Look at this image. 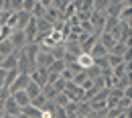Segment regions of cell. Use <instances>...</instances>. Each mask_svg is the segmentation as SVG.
<instances>
[{
	"instance_id": "obj_22",
	"label": "cell",
	"mask_w": 132,
	"mask_h": 118,
	"mask_svg": "<svg viewBox=\"0 0 132 118\" xmlns=\"http://www.w3.org/2000/svg\"><path fill=\"white\" fill-rule=\"evenodd\" d=\"M63 110H65V114L67 118H73V116H77V102H73V100H69L63 106Z\"/></svg>"
},
{
	"instance_id": "obj_38",
	"label": "cell",
	"mask_w": 132,
	"mask_h": 118,
	"mask_svg": "<svg viewBox=\"0 0 132 118\" xmlns=\"http://www.w3.org/2000/svg\"><path fill=\"white\" fill-rule=\"evenodd\" d=\"M4 75H6V69L0 67V88H4Z\"/></svg>"
},
{
	"instance_id": "obj_44",
	"label": "cell",
	"mask_w": 132,
	"mask_h": 118,
	"mask_svg": "<svg viewBox=\"0 0 132 118\" xmlns=\"http://www.w3.org/2000/svg\"><path fill=\"white\" fill-rule=\"evenodd\" d=\"M35 2H39V0H35Z\"/></svg>"
},
{
	"instance_id": "obj_3",
	"label": "cell",
	"mask_w": 132,
	"mask_h": 118,
	"mask_svg": "<svg viewBox=\"0 0 132 118\" xmlns=\"http://www.w3.org/2000/svg\"><path fill=\"white\" fill-rule=\"evenodd\" d=\"M31 82H35L37 85H43L47 84V75H49V69L47 67H35V69H31Z\"/></svg>"
},
{
	"instance_id": "obj_43",
	"label": "cell",
	"mask_w": 132,
	"mask_h": 118,
	"mask_svg": "<svg viewBox=\"0 0 132 118\" xmlns=\"http://www.w3.org/2000/svg\"><path fill=\"white\" fill-rule=\"evenodd\" d=\"M67 2H75V0H67Z\"/></svg>"
},
{
	"instance_id": "obj_42",
	"label": "cell",
	"mask_w": 132,
	"mask_h": 118,
	"mask_svg": "<svg viewBox=\"0 0 132 118\" xmlns=\"http://www.w3.org/2000/svg\"><path fill=\"white\" fill-rule=\"evenodd\" d=\"M2 59H4V55H0V63H2Z\"/></svg>"
},
{
	"instance_id": "obj_14",
	"label": "cell",
	"mask_w": 132,
	"mask_h": 118,
	"mask_svg": "<svg viewBox=\"0 0 132 118\" xmlns=\"http://www.w3.org/2000/svg\"><path fill=\"white\" fill-rule=\"evenodd\" d=\"M98 41V35H87L85 39H83L81 43H79V47H81V53H89V49L94 47V43Z\"/></svg>"
},
{
	"instance_id": "obj_25",
	"label": "cell",
	"mask_w": 132,
	"mask_h": 118,
	"mask_svg": "<svg viewBox=\"0 0 132 118\" xmlns=\"http://www.w3.org/2000/svg\"><path fill=\"white\" fill-rule=\"evenodd\" d=\"M47 98H45V96H43V94H39V96H35V98H31V102H29V104H31V106H35V108H39V110H41V108H43V106H45V104H47Z\"/></svg>"
},
{
	"instance_id": "obj_34",
	"label": "cell",
	"mask_w": 132,
	"mask_h": 118,
	"mask_svg": "<svg viewBox=\"0 0 132 118\" xmlns=\"http://www.w3.org/2000/svg\"><path fill=\"white\" fill-rule=\"evenodd\" d=\"M59 75H61V77H63L65 82H71V80H73V75H75V71H71V69L65 65V67H63V71H61Z\"/></svg>"
},
{
	"instance_id": "obj_1",
	"label": "cell",
	"mask_w": 132,
	"mask_h": 118,
	"mask_svg": "<svg viewBox=\"0 0 132 118\" xmlns=\"http://www.w3.org/2000/svg\"><path fill=\"white\" fill-rule=\"evenodd\" d=\"M8 41L12 43V47L16 51H20V49H24L27 47V35H24V31H20V29H14L12 33H10V37H8Z\"/></svg>"
},
{
	"instance_id": "obj_36",
	"label": "cell",
	"mask_w": 132,
	"mask_h": 118,
	"mask_svg": "<svg viewBox=\"0 0 132 118\" xmlns=\"http://www.w3.org/2000/svg\"><path fill=\"white\" fill-rule=\"evenodd\" d=\"M83 80H85V71L81 69V71H77V73L73 75V80H71V82H73L75 85H81V82H83Z\"/></svg>"
},
{
	"instance_id": "obj_32",
	"label": "cell",
	"mask_w": 132,
	"mask_h": 118,
	"mask_svg": "<svg viewBox=\"0 0 132 118\" xmlns=\"http://www.w3.org/2000/svg\"><path fill=\"white\" fill-rule=\"evenodd\" d=\"M106 8H108V0H94V10L104 12Z\"/></svg>"
},
{
	"instance_id": "obj_15",
	"label": "cell",
	"mask_w": 132,
	"mask_h": 118,
	"mask_svg": "<svg viewBox=\"0 0 132 118\" xmlns=\"http://www.w3.org/2000/svg\"><path fill=\"white\" fill-rule=\"evenodd\" d=\"M130 85H132V75H122V77L112 82V88H120V90H126Z\"/></svg>"
},
{
	"instance_id": "obj_9",
	"label": "cell",
	"mask_w": 132,
	"mask_h": 118,
	"mask_svg": "<svg viewBox=\"0 0 132 118\" xmlns=\"http://www.w3.org/2000/svg\"><path fill=\"white\" fill-rule=\"evenodd\" d=\"M75 61H77V65H79L83 71H85L87 67H92V65H94V57H92L89 53H79Z\"/></svg>"
},
{
	"instance_id": "obj_37",
	"label": "cell",
	"mask_w": 132,
	"mask_h": 118,
	"mask_svg": "<svg viewBox=\"0 0 132 118\" xmlns=\"http://www.w3.org/2000/svg\"><path fill=\"white\" fill-rule=\"evenodd\" d=\"M33 6H35V0H22V10H24V12H29V14H31Z\"/></svg>"
},
{
	"instance_id": "obj_29",
	"label": "cell",
	"mask_w": 132,
	"mask_h": 118,
	"mask_svg": "<svg viewBox=\"0 0 132 118\" xmlns=\"http://www.w3.org/2000/svg\"><path fill=\"white\" fill-rule=\"evenodd\" d=\"M49 39L55 43V45H63V41H65V39H63V35H61V31H55V29L49 33Z\"/></svg>"
},
{
	"instance_id": "obj_7",
	"label": "cell",
	"mask_w": 132,
	"mask_h": 118,
	"mask_svg": "<svg viewBox=\"0 0 132 118\" xmlns=\"http://www.w3.org/2000/svg\"><path fill=\"white\" fill-rule=\"evenodd\" d=\"M130 35H132V22H120V35H118V41L130 45Z\"/></svg>"
},
{
	"instance_id": "obj_27",
	"label": "cell",
	"mask_w": 132,
	"mask_h": 118,
	"mask_svg": "<svg viewBox=\"0 0 132 118\" xmlns=\"http://www.w3.org/2000/svg\"><path fill=\"white\" fill-rule=\"evenodd\" d=\"M63 67H65V61H63V59H55V61L49 65V71L51 73H61Z\"/></svg>"
},
{
	"instance_id": "obj_17",
	"label": "cell",
	"mask_w": 132,
	"mask_h": 118,
	"mask_svg": "<svg viewBox=\"0 0 132 118\" xmlns=\"http://www.w3.org/2000/svg\"><path fill=\"white\" fill-rule=\"evenodd\" d=\"M10 96H12V100L16 102L18 106H20V108H22V106H27V104H29V96H27V92H24V90H22V92H12V94H10Z\"/></svg>"
},
{
	"instance_id": "obj_16",
	"label": "cell",
	"mask_w": 132,
	"mask_h": 118,
	"mask_svg": "<svg viewBox=\"0 0 132 118\" xmlns=\"http://www.w3.org/2000/svg\"><path fill=\"white\" fill-rule=\"evenodd\" d=\"M43 18H45L49 25H55L57 20H61V12H59V10H55V8H47V10H45V17H43Z\"/></svg>"
},
{
	"instance_id": "obj_28",
	"label": "cell",
	"mask_w": 132,
	"mask_h": 118,
	"mask_svg": "<svg viewBox=\"0 0 132 118\" xmlns=\"http://www.w3.org/2000/svg\"><path fill=\"white\" fill-rule=\"evenodd\" d=\"M49 53L53 55V59H63V55H65V47H63V45H55Z\"/></svg>"
},
{
	"instance_id": "obj_18",
	"label": "cell",
	"mask_w": 132,
	"mask_h": 118,
	"mask_svg": "<svg viewBox=\"0 0 132 118\" xmlns=\"http://www.w3.org/2000/svg\"><path fill=\"white\" fill-rule=\"evenodd\" d=\"M41 94H43V96H45V98H47L49 102H53V100H55V96H57L59 92H57V90H55V88H53L51 84H45L43 88H41Z\"/></svg>"
},
{
	"instance_id": "obj_8",
	"label": "cell",
	"mask_w": 132,
	"mask_h": 118,
	"mask_svg": "<svg viewBox=\"0 0 132 118\" xmlns=\"http://www.w3.org/2000/svg\"><path fill=\"white\" fill-rule=\"evenodd\" d=\"M16 61H18V51H12L10 55H6V57L2 59L0 67L2 69H14L16 67Z\"/></svg>"
},
{
	"instance_id": "obj_4",
	"label": "cell",
	"mask_w": 132,
	"mask_h": 118,
	"mask_svg": "<svg viewBox=\"0 0 132 118\" xmlns=\"http://www.w3.org/2000/svg\"><path fill=\"white\" fill-rule=\"evenodd\" d=\"M106 12H98V10H92L89 12V22L94 25V29H96V33H102L104 31V25H106Z\"/></svg>"
},
{
	"instance_id": "obj_33",
	"label": "cell",
	"mask_w": 132,
	"mask_h": 118,
	"mask_svg": "<svg viewBox=\"0 0 132 118\" xmlns=\"http://www.w3.org/2000/svg\"><path fill=\"white\" fill-rule=\"evenodd\" d=\"M65 80H63V77H61V75H59V77H57V80H55V82H53V88H55V90H57V92H63V90H65Z\"/></svg>"
},
{
	"instance_id": "obj_21",
	"label": "cell",
	"mask_w": 132,
	"mask_h": 118,
	"mask_svg": "<svg viewBox=\"0 0 132 118\" xmlns=\"http://www.w3.org/2000/svg\"><path fill=\"white\" fill-rule=\"evenodd\" d=\"M24 92H27V96H29V100H31V98H35V96L41 94V85H37L35 82H29L27 88H24Z\"/></svg>"
},
{
	"instance_id": "obj_41",
	"label": "cell",
	"mask_w": 132,
	"mask_h": 118,
	"mask_svg": "<svg viewBox=\"0 0 132 118\" xmlns=\"http://www.w3.org/2000/svg\"><path fill=\"white\" fill-rule=\"evenodd\" d=\"M2 10H4V4H2V0H0V12H2Z\"/></svg>"
},
{
	"instance_id": "obj_30",
	"label": "cell",
	"mask_w": 132,
	"mask_h": 118,
	"mask_svg": "<svg viewBox=\"0 0 132 118\" xmlns=\"http://www.w3.org/2000/svg\"><path fill=\"white\" fill-rule=\"evenodd\" d=\"M18 10H22V0H10L8 12H18Z\"/></svg>"
},
{
	"instance_id": "obj_40",
	"label": "cell",
	"mask_w": 132,
	"mask_h": 118,
	"mask_svg": "<svg viewBox=\"0 0 132 118\" xmlns=\"http://www.w3.org/2000/svg\"><path fill=\"white\" fill-rule=\"evenodd\" d=\"M116 118H130V110H128V112H122V114H118Z\"/></svg>"
},
{
	"instance_id": "obj_10",
	"label": "cell",
	"mask_w": 132,
	"mask_h": 118,
	"mask_svg": "<svg viewBox=\"0 0 132 118\" xmlns=\"http://www.w3.org/2000/svg\"><path fill=\"white\" fill-rule=\"evenodd\" d=\"M98 41L102 43V45H104V47H106V49H108V53L112 51V47H114V43H116V39H114V37H112L110 33H104V31L98 35Z\"/></svg>"
},
{
	"instance_id": "obj_6",
	"label": "cell",
	"mask_w": 132,
	"mask_h": 118,
	"mask_svg": "<svg viewBox=\"0 0 132 118\" xmlns=\"http://www.w3.org/2000/svg\"><path fill=\"white\" fill-rule=\"evenodd\" d=\"M55 59H53V55H51L49 51H39L37 53V57H35V67H47L53 63Z\"/></svg>"
},
{
	"instance_id": "obj_24",
	"label": "cell",
	"mask_w": 132,
	"mask_h": 118,
	"mask_svg": "<svg viewBox=\"0 0 132 118\" xmlns=\"http://www.w3.org/2000/svg\"><path fill=\"white\" fill-rule=\"evenodd\" d=\"M45 10H47V8H45L43 4H39V2H35L33 10H31V17H33V18H43V17H45Z\"/></svg>"
},
{
	"instance_id": "obj_20",
	"label": "cell",
	"mask_w": 132,
	"mask_h": 118,
	"mask_svg": "<svg viewBox=\"0 0 132 118\" xmlns=\"http://www.w3.org/2000/svg\"><path fill=\"white\" fill-rule=\"evenodd\" d=\"M41 118H55V104L53 102H47L41 108Z\"/></svg>"
},
{
	"instance_id": "obj_11",
	"label": "cell",
	"mask_w": 132,
	"mask_h": 118,
	"mask_svg": "<svg viewBox=\"0 0 132 118\" xmlns=\"http://www.w3.org/2000/svg\"><path fill=\"white\" fill-rule=\"evenodd\" d=\"M118 20L120 22H132V6L130 4H124L122 8H120V12H118Z\"/></svg>"
},
{
	"instance_id": "obj_19",
	"label": "cell",
	"mask_w": 132,
	"mask_h": 118,
	"mask_svg": "<svg viewBox=\"0 0 132 118\" xmlns=\"http://www.w3.org/2000/svg\"><path fill=\"white\" fill-rule=\"evenodd\" d=\"M116 108L120 110V112H128L132 108V98H128V96H122L120 100H118V104H116Z\"/></svg>"
},
{
	"instance_id": "obj_26",
	"label": "cell",
	"mask_w": 132,
	"mask_h": 118,
	"mask_svg": "<svg viewBox=\"0 0 132 118\" xmlns=\"http://www.w3.org/2000/svg\"><path fill=\"white\" fill-rule=\"evenodd\" d=\"M18 75V69H6V75H4V88H8V85L14 82V77Z\"/></svg>"
},
{
	"instance_id": "obj_39",
	"label": "cell",
	"mask_w": 132,
	"mask_h": 118,
	"mask_svg": "<svg viewBox=\"0 0 132 118\" xmlns=\"http://www.w3.org/2000/svg\"><path fill=\"white\" fill-rule=\"evenodd\" d=\"M39 4H43L45 8H51V4H53V0H39Z\"/></svg>"
},
{
	"instance_id": "obj_35",
	"label": "cell",
	"mask_w": 132,
	"mask_h": 118,
	"mask_svg": "<svg viewBox=\"0 0 132 118\" xmlns=\"http://www.w3.org/2000/svg\"><path fill=\"white\" fill-rule=\"evenodd\" d=\"M67 4V0H53V4H51V8H55V10H59V12H63V8H65Z\"/></svg>"
},
{
	"instance_id": "obj_2",
	"label": "cell",
	"mask_w": 132,
	"mask_h": 118,
	"mask_svg": "<svg viewBox=\"0 0 132 118\" xmlns=\"http://www.w3.org/2000/svg\"><path fill=\"white\" fill-rule=\"evenodd\" d=\"M29 82H31V75H29V73H18L16 77H14V82L8 85L6 90H8V94H12V92H22Z\"/></svg>"
},
{
	"instance_id": "obj_23",
	"label": "cell",
	"mask_w": 132,
	"mask_h": 118,
	"mask_svg": "<svg viewBox=\"0 0 132 118\" xmlns=\"http://www.w3.org/2000/svg\"><path fill=\"white\" fill-rule=\"evenodd\" d=\"M12 51H16V49L12 47V43H10L8 39H6V41H0V55H4V57H6V55H10Z\"/></svg>"
},
{
	"instance_id": "obj_5",
	"label": "cell",
	"mask_w": 132,
	"mask_h": 118,
	"mask_svg": "<svg viewBox=\"0 0 132 118\" xmlns=\"http://www.w3.org/2000/svg\"><path fill=\"white\" fill-rule=\"evenodd\" d=\"M2 114H6V116H18V114H20V106L12 100V96H10V94H8V96H6V100H4Z\"/></svg>"
},
{
	"instance_id": "obj_12",
	"label": "cell",
	"mask_w": 132,
	"mask_h": 118,
	"mask_svg": "<svg viewBox=\"0 0 132 118\" xmlns=\"http://www.w3.org/2000/svg\"><path fill=\"white\" fill-rule=\"evenodd\" d=\"M14 14H16V25H14V29H20V31H22V29L27 27V22L31 20V14L24 12V10H18V12H14Z\"/></svg>"
},
{
	"instance_id": "obj_31",
	"label": "cell",
	"mask_w": 132,
	"mask_h": 118,
	"mask_svg": "<svg viewBox=\"0 0 132 118\" xmlns=\"http://www.w3.org/2000/svg\"><path fill=\"white\" fill-rule=\"evenodd\" d=\"M12 33V29L10 27H6V25H0V41H6L8 37Z\"/></svg>"
},
{
	"instance_id": "obj_13",
	"label": "cell",
	"mask_w": 132,
	"mask_h": 118,
	"mask_svg": "<svg viewBox=\"0 0 132 118\" xmlns=\"http://www.w3.org/2000/svg\"><path fill=\"white\" fill-rule=\"evenodd\" d=\"M89 55H92L94 59H98V57H106V55H108V49H106L100 41H96V43H94V47L89 49Z\"/></svg>"
}]
</instances>
